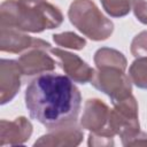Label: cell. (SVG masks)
<instances>
[{
    "label": "cell",
    "instance_id": "6da1fadb",
    "mask_svg": "<svg viewBox=\"0 0 147 147\" xmlns=\"http://www.w3.org/2000/svg\"><path fill=\"white\" fill-rule=\"evenodd\" d=\"M24 100L31 118L49 130L76 123L82 106V95L74 80L54 72L33 78Z\"/></svg>",
    "mask_w": 147,
    "mask_h": 147
},
{
    "label": "cell",
    "instance_id": "7a4b0ae2",
    "mask_svg": "<svg viewBox=\"0 0 147 147\" xmlns=\"http://www.w3.org/2000/svg\"><path fill=\"white\" fill-rule=\"evenodd\" d=\"M63 15L47 0H5L0 7V26L39 33L59 28Z\"/></svg>",
    "mask_w": 147,
    "mask_h": 147
},
{
    "label": "cell",
    "instance_id": "3957f363",
    "mask_svg": "<svg viewBox=\"0 0 147 147\" xmlns=\"http://www.w3.org/2000/svg\"><path fill=\"white\" fill-rule=\"evenodd\" d=\"M68 17L79 32L93 41L106 40L114 32V23L92 0H74L69 7Z\"/></svg>",
    "mask_w": 147,
    "mask_h": 147
},
{
    "label": "cell",
    "instance_id": "277c9868",
    "mask_svg": "<svg viewBox=\"0 0 147 147\" xmlns=\"http://www.w3.org/2000/svg\"><path fill=\"white\" fill-rule=\"evenodd\" d=\"M114 108L110 109L108 130L115 137L119 136L124 141L140 131L138 102L136 98L130 94L129 96L113 102Z\"/></svg>",
    "mask_w": 147,
    "mask_h": 147
},
{
    "label": "cell",
    "instance_id": "5b68a950",
    "mask_svg": "<svg viewBox=\"0 0 147 147\" xmlns=\"http://www.w3.org/2000/svg\"><path fill=\"white\" fill-rule=\"evenodd\" d=\"M91 84L107 94L111 103L132 94V82L125 70L118 68H100L94 70Z\"/></svg>",
    "mask_w": 147,
    "mask_h": 147
},
{
    "label": "cell",
    "instance_id": "8992f818",
    "mask_svg": "<svg viewBox=\"0 0 147 147\" xmlns=\"http://www.w3.org/2000/svg\"><path fill=\"white\" fill-rule=\"evenodd\" d=\"M110 109L100 99L93 98L85 101L80 125L92 133L114 137L108 130Z\"/></svg>",
    "mask_w": 147,
    "mask_h": 147
},
{
    "label": "cell",
    "instance_id": "52a82bcc",
    "mask_svg": "<svg viewBox=\"0 0 147 147\" xmlns=\"http://www.w3.org/2000/svg\"><path fill=\"white\" fill-rule=\"evenodd\" d=\"M49 52L57 59L59 65L64 71V74H67V76L71 78L75 83H91L94 75V69L90 67L83 59L74 53L57 47L51 48Z\"/></svg>",
    "mask_w": 147,
    "mask_h": 147
},
{
    "label": "cell",
    "instance_id": "ba28073f",
    "mask_svg": "<svg viewBox=\"0 0 147 147\" xmlns=\"http://www.w3.org/2000/svg\"><path fill=\"white\" fill-rule=\"evenodd\" d=\"M33 47H40L45 49L52 48L49 42L39 38H33L29 34L23 33L22 31L15 29H7V28L0 29L1 52L18 54V53H24L25 51Z\"/></svg>",
    "mask_w": 147,
    "mask_h": 147
},
{
    "label": "cell",
    "instance_id": "9c48e42d",
    "mask_svg": "<svg viewBox=\"0 0 147 147\" xmlns=\"http://www.w3.org/2000/svg\"><path fill=\"white\" fill-rule=\"evenodd\" d=\"M21 76H23L18 61L1 59L0 61V103L11 101L21 88Z\"/></svg>",
    "mask_w": 147,
    "mask_h": 147
},
{
    "label": "cell",
    "instance_id": "30bf717a",
    "mask_svg": "<svg viewBox=\"0 0 147 147\" xmlns=\"http://www.w3.org/2000/svg\"><path fill=\"white\" fill-rule=\"evenodd\" d=\"M49 49L33 47L18 57V63L21 65L23 76H33V75H41L46 72H52L55 67V60L47 53Z\"/></svg>",
    "mask_w": 147,
    "mask_h": 147
},
{
    "label": "cell",
    "instance_id": "8fae6325",
    "mask_svg": "<svg viewBox=\"0 0 147 147\" xmlns=\"http://www.w3.org/2000/svg\"><path fill=\"white\" fill-rule=\"evenodd\" d=\"M32 124L24 117L20 116L13 121L1 119L0 122V146L22 145L28 141L32 134Z\"/></svg>",
    "mask_w": 147,
    "mask_h": 147
},
{
    "label": "cell",
    "instance_id": "7c38bea8",
    "mask_svg": "<svg viewBox=\"0 0 147 147\" xmlns=\"http://www.w3.org/2000/svg\"><path fill=\"white\" fill-rule=\"evenodd\" d=\"M83 137V131L74 123L52 129L48 133L36 140L34 146H78Z\"/></svg>",
    "mask_w": 147,
    "mask_h": 147
},
{
    "label": "cell",
    "instance_id": "4fadbf2b",
    "mask_svg": "<svg viewBox=\"0 0 147 147\" xmlns=\"http://www.w3.org/2000/svg\"><path fill=\"white\" fill-rule=\"evenodd\" d=\"M94 64L100 68H118L125 70L127 67V60L119 51L109 47H101L94 54Z\"/></svg>",
    "mask_w": 147,
    "mask_h": 147
},
{
    "label": "cell",
    "instance_id": "5bb4252c",
    "mask_svg": "<svg viewBox=\"0 0 147 147\" xmlns=\"http://www.w3.org/2000/svg\"><path fill=\"white\" fill-rule=\"evenodd\" d=\"M129 77L137 87L147 90V57H136L129 68Z\"/></svg>",
    "mask_w": 147,
    "mask_h": 147
},
{
    "label": "cell",
    "instance_id": "9a60e30c",
    "mask_svg": "<svg viewBox=\"0 0 147 147\" xmlns=\"http://www.w3.org/2000/svg\"><path fill=\"white\" fill-rule=\"evenodd\" d=\"M103 9L111 17L126 16L137 0H100Z\"/></svg>",
    "mask_w": 147,
    "mask_h": 147
},
{
    "label": "cell",
    "instance_id": "2e32d148",
    "mask_svg": "<svg viewBox=\"0 0 147 147\" xmlns=\"http://www.w3.org/2000/svg\"><path fill=\"white\" fill-rule=\"evenodd\" d=\"M53 40L56 45H59L61 47L76 49V51H80L86 46V40L84 38L79 37L77 33L71 32V31L55 33V34H53Z\"/></svg>",
    "mask_w": 147,
    "mask_h": 147
},
{
    "label": "cell",
    "instance_id": "e0dca14e",
    "mask_svg": "<svg viewBox=\"0 0 147 147\" xmlns=\"http://www.w3.org/2000/svg\"><path fill=\"white\" fill-rule=\"evenodd\" d=\"M131 54L134 57H147V30L138 33L131 42Z\"/></svg>",
    "mask_w": 147,
    "mask_h": 147
},
{
    "label": "cell",
    "instance_id": "ac0fdd59",
    "mask_svg": "<svg viewBox=\"0 0 147 147\" xmlns=\"http://www.w3.org/2000/svg\"><path fill=\"white\" fill-rule=\"evenodd\" d=\"M88 146H98V147H103V146H114V137H108V136H102V134H96L90 132L88 134Z\"/></svg>",
    "mask_w": 147,
    "mask_h": 147
},
{
    "label": "cell",
    "instance_id": "d6986e66",
    "mask_svg": "<svg viewBox=\"0 0 147 147\" xmlns=\"http://www.w3.org/2000/svg\"><path fill=\"white\" fill-rule=\"evenodd\" d=\"M132 10L137 20L141 22L142 24L147 25V1L137 0L132 7Z\"/></svg>",
    "mask_w": 147,
    "mask_h": 147
},
{
    "label": "cell",
    "instance_id": "ffe728a7",
    "mask_svg": "<svg viewBox=\"0 0 147 147\" xmlns=\"http://www.w3.org/2000/svg\"><path fill=\"white\" fill-rule=\"evenodd\" d=\"M123 146H147V133L139 131L133 137L122 141Z\"/></svg>",
    "mask_w": 147,
    "mask_h": 147
}]
</instances>
